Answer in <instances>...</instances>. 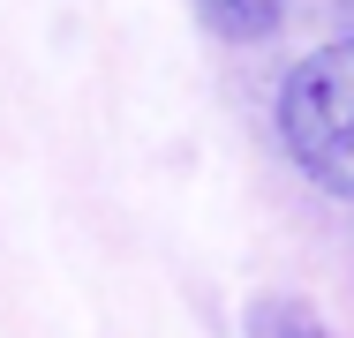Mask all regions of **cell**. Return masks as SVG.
I'll use <instances>...</instances> for the list:
<instances>
[{
	"mask_svg": "<svg viewBox=\"0 0 354 338\" xmlns=\"http://www.w3.org/2000/svg\"><path fill=\"white\" fill-rule=\"evenodd\" d=\"M279 135H286L294 166H301L317 188L354 196V38L317 46L309 61L286 75Z\"/></svg>",
	"mask_w": 354,
	"mask_h": 338,
	"instance_id": "6da1fadb",
	"label": "cell"
},
{
	"mask_svg": "<svg viewBox=\"0 0 354 338\" xmlns=\"http://www.w3.org/2000/svg\"><path fill=\"white\" fill-rule=\"evenodd\" d=\"M196 8H204V23L226 46H264L286 23V0H196Z\"/></svg>",
	"mask_w": 354,
	"mask_h": 338,
	"instance_id": "7a4b0ae2",
	"label": "cell"
},
{
	"mask_svg": "<svg viewBox=\"0 0 354 338\" xmlns=\"http://www.w3.org/2000/svg\"><path fill=\"white\" fill-rule=\"evenodd\" d=\"M249 338H332V331H324V316L309 301H257Z\"/></svg>",
	"mask_w": 354,
	"mask_h": 338,
	"instance_id": "3957f363",
	"label": "cell"
}]
</instances>
